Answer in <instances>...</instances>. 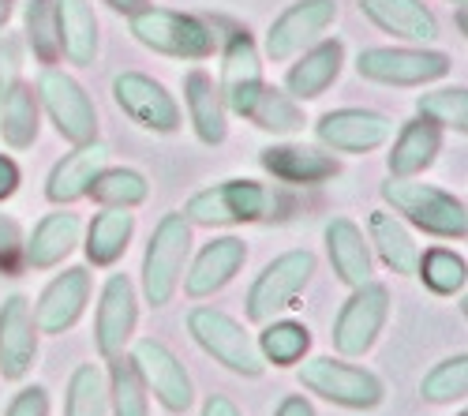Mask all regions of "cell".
<instances>
[{"instance_id": "74e56055", "label": "cell", "mask_w": 468, "mask_h": 416, "mask_svg": "<svg viewBox=\"0 0 468 416\" xmlns=\"http://www.w3.org/2000/svg\"><path fill=\"white\" fill-rule=\"evenodd\" d=\"M416 112L423 121H431L435 128H450L457 135L468 132V91L464 87H442V91H427L416 98Z\"/></svg>"}, {"instance_id": "4316f807", "label": "cell", "mask_w": 468, "mask_h": 416, "mask_svg": "<svg viewBox=\"0 0 468 416\" xmlns=\"http://www.w3.org/2000/svg\"><path fill=\"white\" fill-rule=\"evenodd\" d=\"M442 155V128H435L431 121H405L394 146L386 155V165H389V176H420L427 173Z\"/></svg>"}, {"instance_id": "603a6c76", "label": "cell", "mask_w": 468, "mask_h": 416, "mask_svg": "<svg viewBox=\"0 0 468 416\" xmlns=\"http://www.w3.org/2000/svg\"><path fill=\"white\" fill-rule=\"evenodd\" d=\"M360 12L386 34L412 46H431L439 37V19L423 0H356Z\"/></svg>"}, {"instance_id": "7402d4cb", "label": "cell", "mask_w": 468, "mask_h": 416, "mask_svg": "<svg viewBox=\"0 0 468 416\" xmlns=\"http://www.w3.org/2000/svg\"><path fill=\"white\" fill-rule=\"evenodd\" d=\"M323 240H326V255H330V267L337 274L341 285L356 289L364 282H371V244L364 237V229L353 221V218H330L326 229H323Z\"/></svg>"}, {"instance_id": "4fadbf2b", "label": "cell", "mask_w": 468, "mask_h": 416, "mask_svg": "<svg viewBox=\"0 0 468 416\" xmlns=\"http://www.w3.org/2000/svg\"><path fill=\"white\" fill-rule=\"evenodd\" d=\"M128 360L135 364L143 387L154 390V398H158L169 412H187L191 409V401H195L191 375L165 342H158V337H139V342L132 346Z\"/></svg>"}, {"instance_id": "8d00e7d4", "label": "cell", "mask_w": 468, "mask_h": 416, "mask_svg": "<svg viewBox=\"0 0 468 416\" xmlns=\"http://www.w3.org/2000/svg\"><path fill=\"white\" fill-rule=\"evenodd\" d=\"M416 274L420 282L439 293V296H457L468 282V267H464V259L450 248H431V251H423L420 262H416Z\"/></svg>"}, {"instance_id": "e575fe53", "label": "cell", "mask_w": 468, "mask_h": 416, "mask_svg": "<svg viewBox=\"0 0 468 416\" xmlns=\"http://www.w3.org/2000/svg\"><path fill=\"white\" fill-rule=\"evenodd\" d=\"M94 203H101V207H124V210H132V207H139V203H146V196H150V180L139 173V169H128V165H121V169H101L98 176H94V184H90V192H87Z\"/></svg>"}, {"instance_id": "ba28073f", "label": "cell", "mask_w": 468, "mask_h": 416, "mask_svg": "<svg viewBox=\"0 0 468 416\" xmlns=\"http://www.w3.org/2000/svg\"><path fill=\"white\" fill-rule=\"evenodd\" d=\"M37 101H42L46 117L53 121L57 135L71 146L80 143H90L98 139V109L90 101V94L83 91L80 80H71L68 71L60 68H42V75H37Z\"/></svg>"}, {"instance_id": "6da1fadb", "label": "cell", "mask_w": 468, "mask_h": 416, "mask_svg": "<svg viewBox=\"0 0 468 416\" xmlns=\"http://www.w3.org/2000/svg\"><path fill=\"white\" fill-rule=\"evenodd\" d=\"M378 192H382V203L405 225H416L420 233H431L442 240H464L468 210L457 196L442 192L435 184H420L416 176H389Z\"/></svg>"}, {"instance_id": "e0dca14e", "label": "cell", "mask_w": 468, "mask_h": 416, "mask_svg": "<svg viewBox=\"0 0 468 416\" xmlns=\"http://www.w3.org/2000/svg\"><path fill=\"white\" fill-rule=\"evenodd\" d=\"M90 289H94V282H90L87 267H68L64 274H57L42 289L37 304H30L34 308V326L42 334H68L75 323L83 319Z\"/></svg>"}, {"instance_id": "8992f818", "label": "cell", "mask_w": 468, "mask_h": 416, "mask_svg": "<svg viewBox=\"0 0 468 416\" xmlns=\"http://www.w3.org/2000/svg\"><path fill=\"white\" fill-rule=\"evenodd\" d=\"M296 379L303 390L326 398L330 405L356 409V412L378 409L386 398V387L375 371L334 360V357H303V364L296 368Z\"/></svg>"}, {"instance_id": "2e32d148", "label": "cell", "mask_w": 468, "mask_h": 416, "mask_svg": "<svg viewBox=\"0 0 468 416\" xmlns=\"http://www.w3.org/2000/svg\"><path fill=\"white\" fill-rule=\"evenodd\" d=\"M389 135L394 121L375 109H330L315 124V139L334 155H371Z\"/></svg>"}, {"instance_id": "5bb4252c", "label": "cell", "mask_w": 468, "mask_h": 416, "mask_svg": "<svg viewBox=\"0 0 468 416\" xmlns=\"http://www.w3.org/2000/svg\"><path fill=\"white\" fill-rule=\"evenodd\" d=\"M262 53L255 46V37L248 30H232V37L225 42L221 53V80H218V94L225 101L229 112L248 117L259 91H262Z\"/></svg>"}, {"instance_id": "836d02e7", "label": "cell", "mask_w": 468, "mask_h": 416, "mask_svg": "<svg viewBox=\"0 0 468 416\" xmlns=\"http://www.w3.org/2000/svg\"><path fill=\"white\" fill-rule=\"evenodd\" d=\"M105 390H109V412L112 416H150V398H146L150 390L143 387L132 360H124V357L109 360Z\"/></svg>"}, {"instance_id": "3957f363", "label": "cell", "mask_w": 468, "mask_h": 416, "mask_svg": "<svg viewBox=\"0 0 468 416\" xmlns=\"http://www.w3.org/2000/svg\"><path fill=\"white\" fill-rule=\"evenodd\" d=\"M128 30L143 49L173 57V60H207L218 49L214 30L203 19L184 16L176 8H150L146 5L135 16H128Z\"/></svg>"}, {"instance_id": "83f0119b", "label": "cell", "mask_w": 468, "mask_h": 416, "mask_svg": "<svg viewBox=\"0 0 468 416\" xmlns=\"http://www.w3.org/2000/svg\"><path fill=\"white\" fill-rule=\"evenodd\" d=\"M53 5H57L60 57L75 68H90L98 57V16L90 0H53Z\"/></svg>"}, {"instance_id": "7a4b0ae2", "label": "cell", "mask_w": 468, "mask_h": 416, "mask_svg": "<svg viewBox=\"0 0 468 416\" xmlns=\"http://www.w3.org/2000/svg\"><path fill=\"white\" fill-rule=\"evenodd\" d=\"M191 259V221L180 210L162 214L143 251V296L150 308H165L180 289L184 267Z\"/></svg>"}, {"instance_id": "ffe728a7", "label": "cell", "mask_w": 468, "mask_h": 416, "mask_svg": "<svg viewBox=\"0 0 468 416\" xmlns=\"http://www.w3.org/2000/svg\"><path fill=\"white\" fill-rule=\"evenodd\" d=\"M109 165V146L101 139H90V143H80L71 150V155H64L53 169H49V180H46V199L53 207H71L87 199L94 176Z\"/></svg>"}, {"instance_id": "44dd1931", "label": "cell", "mask_w": 468, "mask_h": 416, "mask_svg": "<svg viewBox=\"0 0 468 416\" xmlns=\"http://www.w3.org/2000/svg\"><path fill=\"white\" fill-rule=\"evenodd\" d=\"M300 60L289 68L285 75V91L296 98V101H311L326 94L337 75L345 68V42L341 37H326V42H311L303 53H296Z\"/></svg>"}, {"instance_id": "9a60e30c", "label": "cell", "mask_w": 468, "mask_h": 416, "mask_svg": "<svg viewBox=\"0 0 468 416\" xmlns=\"http://www.w3.org/2000/svg\"><path fill=\"white\" fill-rule=\"evenodd\" d=\"M334 19H337V0H292L266 30V57L292 60L311 42H319V34L334 27Z\"/></svg>"}, {"instance_id": "f1b7e54d", "label": "cell", "mask_w": 468, "mask_h": 416, "mask_svg": "<svg viewBox=\"0 0 468 416\" xmlns=\"http://www.w3.org/2000/svg\"><path fill=\"white\" fill-rule=\"evenodd\" d=\"M367 244L378 251V259L394 274H416L420 244L412 240L409 225L394 210H371V218H367Z\"/></svg>"}, {"instance_id": "ac0fdd59", "label": "cell", "mask_w": 468, "mask_h": 416, "mask_svg": "<svg viewBox=\"0 0 468 416\" xmlns=\"http://www.w3.org/2000/svg\"><path fill=\"white\" fill-rule=\"evenodd\" d=\"M34 360H37L34 308L23 293H12V296H5V304H0V375L19 383V379H27Z\"/></svg>"}, {"instance_id": "1f68e13d", "label": "cell", "mask_w": 468, "mask_h": 416, "mask_svg": "<svg viewBox=\"0 0 468 416\" xmlns=\"http://www.w3.org/2000/svg\"><path fill=\"white\" fill-rule=\"evenodd\" d=\"M37 132H42L37 98L30 87L19 83L5 101H0V139H5L12 150H27L37 143Z\"/></svg>"}, {"instance_id": "60d3db41", "label": "cell", "mask_w": 468, "mask_h": 416, "mask_svg": "<svg viewBox=\"0 0 468 416\" xmlns=\"http://www.w3.org/2000/svg\"><path fill=\"white\" fill-rule=\"evenodd\" d=\"M23 267H27V240H23V229H19L16 218L0 214V274L16 278Z\"/></svg>"}, {"instance_id": "7c38bea8", "label": "cell", "mask_w": 468, "mask_h": 416, "mask_svg": "<svg viewBox=\"0 0 468 416\" xmlns=\"http://www.w3.org/2000/svg\"><path fill=\"white\" fill-rule=\"evenodd\" d=\"M139 326V293L128 274H109L94 312V346L105 360L124 357Z\"/></svg>"}, {"instance_id": "f907efd6", "label": "cell", "mask_w": 468, "mask_h": 416, "mask_svg": "<svg viewBox=\"0 0 468 416\" xmlns=\"http://www.w3.org/2000/svg\"><path fill=\"white\" fill-rule=\"evenodd\" d=\"M457 416H464V412H457Z\"/></svg>"}, {"instance_id": "ee69618b", "label": "cell", "mask_w": 468, "mask_h": 416, "mask_svg": "<svg viewBox=\"0 0 468 416\" xmlns=\"http://www.w3.org/2000/svg\"><path fill=\"white\" fill-rule=\"evenodd\" d=\"M19 165L8 158V155H0V203L5 199H12L16 192H19Z\"/></svg>"}, {"instance_id": "b9f144b4", "label": "cell", "mask_w": 468, "mask_h": 416, "mask_svg": "<svg viewBox=\"0 0 468 416\" xmlns=\"http://www.w3.org/2000/svg\"><path fill=\"white\" fill-rule=\"evenodd\" d=\"M19 71H23V46L19 37L5 34L0 37V101L19 87Z\"/></svg>"}, {"instance_id": "7dc6e473", "label": "cell", "mask_w": 468, "mask_h": 416, "mask_svg": "<svg viewBox=\"0 0 468 416\" xmlns=\"http://www.w3.org/2000/svg\"><path fill=\"white\" fill-rule=\"evenodd\" d=\"M105 5L112 8V12H121V16H135L139 8H146L150 0H105Z\"/></svg>"}, {"instance_id": "cb8c5ba5", "label": "cell", "mask_w": 468, "mask_h": 416, "mask_svg": "<svg viewBox=\"0 0 468 416\" xmlns=\"http://www.w3.org/2000/svg\"><path fill=\"white\" fill-rule=\"evenodd\" d=\"M262 169L282 180V184H323L341 173L337 158L319 146H300V143H274L259 155Z\"/></svg>"}, {"instance_id": "5b68a950", "label": "cell", "mask_w": 468, "mask_h": 416, "mask_svg": "<svg viewBox=\"0 0 468 416\" xmlns=\"http://www.w3.org/2000/svg\"><path fill=\"white\" fill-rule=\"evenodd\" d=\"M266 210H270V192L259 180H251V176H229V180L207 184L203 192H195L180 214L191 225L229 229V225H248V221L266 218Z\"/></svg>"}, {"instance_id": "d6a6232c", "label": "cell", "mask_w": 468, "mask_h": 416, "mask_svg": "<svg viewBox=\"0 0 468 416\" xmlns=\"http://www.w3.org/2000/svg\"><path fill=\"white\" fill-rule=\"evenodd\" d=\"M255 346L262 353L266 364L274 368H289V364H300L311 349V330L296 319H270L262 323V334L255 337Z\"/></svg>"}, {"instance_id": "30bf717a", "label": "cell", "mask_w": 468, "mask_h": 416, "mask_svg": "<svg viewBox=\"0 0 468 416\" xmlns=\"http://www.w3.org/2000/svg\"><path fill=\"white\" fill-rule=\"evenodd\" d=\"M389 319V289L382 282H364L348 293V300L341 304L337 319H334V349L341 357H364L375 349L378 334Z\"/></svg>"}, {"instance_id": "ab89813d", "label": "cell", "mask_w": 468, "mask_h": 416, "mask_svg": "<svg viewBox=\"0 0 468 416\" xmlns=\"http://www.w3.org/2000/svg\"><path fill=\"white\" fill-rule=\"evenodd\" d=\"M23 23H27V42L34 49V57L46 68L57 64L60 60V37H57V5L53 0H27Z\"/></svg>"}, {"instance_id": "484cf974", "label": "cell", "mask_w": 468, "mask_h": 416, "mask_svg": "<svg viewBox=\"0 0 468 416\" xmlns=\"http://www.w3.org/2000/svg\"><path fill=\"white\" fill-rule=\"evenodd\" d=\"M80 233H83V221L75 210L60 207L53 214H46L34 225V233L27 237V267H34V271L60 267V262L75 251V244H80Z\"/></svg>"}, {"instance_id": "f546056e", "label": "cell", "mask_w": 468, "mask_h": 416, "mask_svg": "<svg viewBox=\"0 0 468 416\" xmlns=\"http://www.w3.org/2000/svg\"><path fill=\"white\" fill-rule=\"evenodd\" d=\"M135 237V214L124 207H101L87 229V259L94 267H112Z\"/></svg>"}, {"instance_id": "d6986e66", "label": "cell", "mask_w": 468, "mask_h": 416, "mask_svg": "<svg viewBox=\"0 0 468 416\" xmlns=\"http://www.w3.org/2000/svg\"><path fill=\"white\" fill-rule=\"evenodd\" d=\"M244 262H248V244L240 237H214L199 255L191 259V267H184V278H180L184 293L191 300L214 296L240 274Z\"/></svg>"}, {"instance_id": "52a82bcc", "label": "cell", "mask_w": 468, "mask_h": 416, "mask_svg": "<svg viewBox=\"0 0 468 416\" xmlns=\"http://www.w3.org/2000/svg\"><path fill=\"white\" fill-rule=\"evenodd\" d=\"M453 60L427 46H375L356 57V75L378 87H427L450 75Z\"/></svg>"}, {"instance_id": "8fae6325", "label": "cell", "mask_w": 468, "mask_h": 416, "mask_svg": "<svg viewBox=\"0 0 468 416\" xmlns=\"http://www.w3.org/2000/svg\"><path fill=\"white\" fill-rule=\"evenodd\" d=\"M112 101L121 105L124 117H132L139 128L154 135H173L180 132V105L176 98L143 71H121L112 80Z\"/></svg>"}, {"instance_id": "f6af8a7d", "label": "cell", "mask_w": 468, "mask_h": 416, "mask_svg": "<svg viewBox=\"0 0 468 416\" xmlns=\"http://www.w3.org/2000/svg\"><path fill=\"white\" fill-rule=\"evenodd\" d=\"M274 416H315V405H311L303 394H289V398L274 409Z\"/></svg>"}, {"instance_id": "d590c367", "label": "cell", "mask_w": 468, "mask_h": 416, "mask_svg": "<svg viewBox=\"0 0 468 416\" xmlns=\"http://www.w3.org/2000/svg\"><path fill=\"white\" fill-rule=\"evenodd\" d=\"M64 416H109V390L98 364H80L71 371Z\"/></svg>"}, {"instance_id": "7bdbcfd3", "label": "cell", "mask_w": 468, "mask_h": 416, "mask_svg": "<svg viewBox=\"0 0 468 416\" xmlns=\"http://www.w3.org/2000/svg\"><path fill=\"white\" fill-rule=\"evenodd\" d=\"M5 416H49V390L46 387H23L12 405L5 409Z\"/></svg>"}, {"instance_id": "9c48e42d", "label": "cell", "mask_w": 468, "mask_h": 416, "mask_svg": "<svg viewBox=\"0 0 468 416\" xmlns=\"http://www.w3.org/2000/svg\"><path fill=\"white\" fill-rule=\"evenodd\" d=\"M311 274H315V255H311L307 248H296V251L270 259L248 289V319L259 323V326L278 319V312L292 308V300L303 293Z\"/></svg>"}, {"instance_id": "bcb514c9", "label": "cell", "mask_w": 468, "mask_h": 416, "mask_svg": "<svg viewBox=\"0 0 468 416\" xmlns=\"http://www.w3.org/2000/svg\"><path fill=\"white\" fill-rule=\"evenodd\" d=\"M203 416H244V412L237 409V401H229L225 394H214V398L203 405Z\"/></svg>"}, {"instance_id": "c3c4849f", "label": "cell", "mask_w": 468, "mask_h": 416, "mask_svg": "<svg viewBox=\"0 0 468 416\" xmlns=\"http://www.w3.org/2000/svg\"><path fill=\"white\" fill-rule=\"evenodd\" d=\"M12 12H16V0H0V30H5V27H8Z\"/></svg>"}, {"instance_id": "277c9868", "label": "cell", "mask_w": 468, "mask_h": 416, "mask_svg": "<svg viewBox=\"0 0 468 416\" xmlns=\"http://www.w3.org/2000/svg\"><path fill=\"white\" fill-rule=\"evenodd\" d=\"M187 334L195 337L207 357H214L221 368H229L232 375H244V379H259L266 371V360L255 346L251 330H244V323H237L221 308H191L187 312Z\"/></svg>"}, {"instance_id": "681fc988", "label": "cell", "mask_w": 468, "mask_h": 416, "mask_svg": "<svg viewBox=\"0 0 468 416\" xmlns=\"http://www.w3.org/2000/svg\"><path fill=\"white\" fill-rule=\"evenodd\" d=\"M450 5H464V0H450Z\"/></svg>"}, {"instance_id": "d4e9b609", "label": "cell", "mask_w": 468, "mask_h": 416, "mask_svg": "<svg viewBox=\"0 0 468 416\" xmlns=\"http://www.w3.org/2000/svg\"><path fill=\"white\" fill-rule=\"evenodd\" d=\"M184 105H187V121L195 128V139L218 146L229 135V109L218 94L214 75H207L203 68H195L184 75Z\"/></svg>"}, {"instance_id": "f35d334b", "label": "cell", "mask_w": 468, "mask_h": 416, "mask_svg": "<svg viewBox=\"0 0 468 416\" xmlns=\"http://www.w3.org/2000/svg\"><path fill=\"white\" fill-rule=\"evenodd\" d=\"M468 394V357H446L420 379V398L431 405H453Z\"/></svg>"}, {"instance_id": "4dcf8cb0", "label": "cell", "mask_w": 468, "mask_h": 416, "mask_svg": "<svg viewBox=\"0 0 468 416\" xmlns=\"http://www.w3.org/2000/svg\"><path fill=\"white\" fill-rule=\"evenodd\" d=\"M248 121H251L255 128L270 132V135H296V132H303V124H307L303 101H296V98H292L289 91H282V87H266V83H262V91H259V98H255V105H251V112H248Z\"/></svg>"}]
</instances>
